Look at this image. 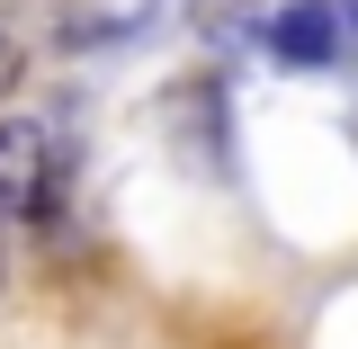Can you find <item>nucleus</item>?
I'll use <instances>...</instances> for the list:
<instances>
[{
    "label": "nucleus",
    "mask_w": 358,
    "mask_h": 349,
    "mask_svg": "<svg viewBox=\"0 0 358 349\" xmlns=\"http://www.w3.org/2000/svg\"><path fill=\"white\" fill-rule=\"evenodd\" d=\"M341 36H350L341 0H287V9L268 18V54H278V63H305V72H322V63L341 54Z\"/></svg>",
    "instance_id": "nucleus-1"
},
{
    "label": "nucleus",
    "mask_w": 358,
    "mask_h": 349,
    "mask_svg": "<svg viewBox=\"0 0 358 349\" xmlns=\"http://www.w3.org/2000/svg\"><path fill=\"white\" fill-rule=\"evenodd\" d=\"M54 171V134L45 117H0V197L27 215V197H36V179Z\"/></svg>",
    "instance_id": "nucleus-2"
},
{
    "label": "nucleus",
    "mask_w": 358,
    "mask_h": 349,
    "mask_svg": "<svg viewBox=\"0 0 358 349\" xmlns=\"http://www.w3.org/2000/svg\"><path fill=\"white\" fill-rule=\"evenodd\" d=\"M18 63H27V54H18V36L0 27V90H18Z\"/></svg>",
    "instance_id": "nucleus-3"
},
{
    "label": "nucleus",
    "mask_w": 358,
    "mask_h": 349,
    "mask_svg": "<svg viewBox=\"0 0 358 349\" xmlns=\"http://www.w3.org/2000/svg\"><path fill=\"white\" fill-rule=\"evenodd\" d=\"M9 233H18V206L0 197V278H9Z\"/></svg>",
    "instance_id": "nucleus-4"
},
{
    "label": "nucleus",
    "mask_w": 358,
    "mask_h": 349,
    "mask_svg": "<svg viewBox=\"0 0 358 349\" xmlns=\"http://www.w3.org/2000/svg\"><path fill=\"white\" fill-rule=\"evenodd\" d=\"M341 18H350V36H358V0H341Z\"/></svg>",
    "instance_id": "nucleus-5"
}]
</instances>
